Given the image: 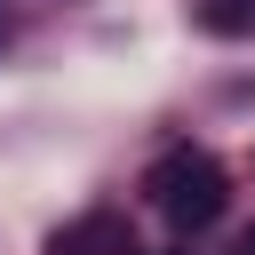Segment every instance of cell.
Instances as JSON below:
<instances>
[{
  "mask_svg": "<svg viewBox=\"0 0 255 255\" xmlns=\"http://www.w3.org/2000/svg\"><path fill=\"white\" fill-rule=\"evenodd\" d=\"M143 199H151V207H159L175 231H207V223L231 207V175H223V159H215V151L175 143V151H159V159H151Z\"/></svg>",
  "mask_w": 255,
  "mask_h": 255,
  "instance_id": "cell-1",
  "label": "cell"
},
{
  "mask_svg": "<svg viewBox=\"0 0 255 255\" xmlns=\"http://www.w3.org/2000/svg\"><path fill=\"white\" fill-rule=\"evenodd\" d=\"M199 24L223 32V40H247L255 32V0H199Z\"/></svg>",
  "mask_w": 255,
  "mask_h": 255,
  "instance_id": "cell-2",
  "label": "cell"
},
{
  "mask_svg": "<svg viewBox=\"0 0 255 255\" xmlns=\"http://www.w3.org/2000/svg\"><path fill=\"white\" fill-rule=\"evenodd\" d=\"M231 255H255V223H239V231H231Z\"/></svg>",
  "mask_w": 255,
  "mask_h": 255,
  "instance_id": "cell-3",
  "label": "cell"
},
{
  "mask_svg": "<svg viewBox=\"0 0 255 255\" xmlns=\"http://www.w3.org/2000/svg\"><path fill=\"white\" fill-rule=\"evenodd\" d=\"M0 40H8V8H0Z\"/></svg>",
  "mask_w": 255,
  "mask_h": 255,
  "instance_id": "cell-4",
  "label": "cell"
}]
</instances>
